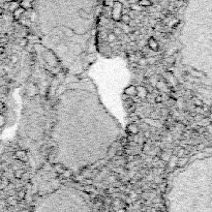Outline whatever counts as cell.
<instances>
[{
  "instance_id": "27",
  "label": "cell",
  "mask_w": 212,
  "mask_h": 212,
  "mask_svg": "<svg viewBox=\"0 0 212 212\" xmlns=\"http://www.w3.org/2000/svg\"><path fill=\"white\" fill-rule=\"evenodd\" d=\"M3 53H4V48L2 47V46H0V56H1Z\"/></svg>"
},
{
  "instance_id": "26",
  "label": "cell",
  "mask_w": 212,
  "mask_h": 212,
  "mask_svg": "<svg viewBox=\"0 0 212 212\" xmlns=\"http://www.w3.org/2000/svg\"><path fill=\"white\" fill-rule=\"evenodd\" d=\"M3 109H4V103L2 102H0V113L3 111Z\"/></svg>"
},
{
  "instance_id": "14",
  "label": "cell",
  "mask_w": 212,
  "mask_h": 212,
  "mask_svg": "<svg viewBox=\"0 0 212 212\" xmlns=\"http://www.w3.org/2000/svg\"><path fill=\"white\" fill-rule=\"evenodd\" d=\"M130 17L128 14H122V16H121V20L120 22H122L123 24H128L130 22Z\"/></svg>"
},
{
  "instance_id": "23",
  "label": "cell",
  "mask_w": 212,
  "mask_h": 212,
  "mask_svg": "<svg viewBox=\"0 0 212 212\" xmlns=\"http://www.w3.org/2000/svg\"><path fill=\"white\" fill-rule=\"evenodd\" d=\"M166 61L168 62L169 64L172 65V64H174V63H175V58H174V57H170V58H168V59H167Z\"/></svg>"
},
{
  "instance_id": "13",
  "label": "cell",
  "mask_w": 212,
  "mask_h": 212,
  "mask_svg": "<svg viewBox=\"0 0 212 212\" xmlns=\"http://www.w3.org/2000/svg\"><path fill=\"white\" fill-rule=\"evenodd\" d=\"M63 33H64V35L67 37V39H70V37L74 36L75 32H74V30L70 28V27H65V28H64V31H63Z\"/></svg>"
},
{
  "instance_id": "16",
  "label": "cell",
  "mask_w": 212,
  "mask_h": 212,
  "mask_svg": "<svg viewBox=\"0 0 212 212\" xmlns=\"http://www.w3.org/2000/svg\"><path fill=\"white\" fill-rule=\"evenodd\" d=\"M24 171L23 170H17L15 171V177L17 179H22L23 178V175H24Z\"/></svg>"
},
{
  "instance_id": "25",
  "label": "cell",
  "mask_w": 212,
  "mask_h": 212,
  "mask_svg": "<svg viewBox=\"0 0 212 212\" xmlns=\"http://www.w3.org/2000/svg\"><path fill=\"white\" fill-rule=\"evenodd\" d=\"M3 123H4V117L1 114H0V126L3 124Z\"/></svg>"
},
{
  "instance_id": "28",
  "label": "cell",
  "mask_w": 212,
  "mask_h": 212,
  "mask_svg": "<svg viewBox=\"0 0 212 212\" xmlns=\"http://www.w3.org/2000/svg\"><path fill=\"white\" fill-rule=\"evenodd\" d=\"M3 14V9H2V7L0 6V15H2Z\"/></svg>"
},
{
  "instance_id": "24",
  "label": "cell",
  "mask_w": 212,
  "mask_h": 212,
  "mask_svg": "<svg viewBox=\"0 0 212 212\" xmlns=\"http://www.w3.org/2000/svg\"><path fill=\"white\" fill-rule=\"evenodd\" d=\"M154 100H155L156 103H160L163 102V97H161L160 95H158V96H156V97L154 98Z\"/></svg>"
},
{
  "instance_id": "8",
  "label": "cell",
  "mask_w": 212,
  "mask_h": 212,
  "mask_svg": "<svg viewBox=\"0 0 212 212\" xmlns=\"http://www.w3.org/2000/svg\"><path fill=\"white\" fill-rule=\"evenodd\" d=\"M20 6V2L18 1H9L8 3H7V7H8V11L9 12H14L15 9H17L18 7Z\"/></svg>"
},
{
  "instance_id": "3",
  "label": "cell",
  "mask_w": 212,
  "mask_h": 212,
  "mask_svg": "<svg viewBox=\"0 0 212 212\" xmlns=\"http://www.w3.org/2000/svg\"><path fill=\"white\" fill-rule=\"evenodd\" d=\"M15 155H16L17 160H19L20 161H22V163H27V160H28V156H27V153H26V151H24V150H18V151H16Z\"/></svg>"
},
{
  "instance_id": "17",
  "label": "cell",
  "mask_w": 212,
  "mask_h": 212,
  "mask_svg": "<svg viewBox=\"0 0 212 212\" xmlns=\"http://www.w3.org/2000/svg\"><path fill=\"white\" fill-rule=\"evenodd\" d=\"M113 33H114L116 36H118V35H121L122 34V29L119 28V27H114V29H113Z\"/></svg>"
},
{
  "instance_id": "29",
  "label": "cell",
  "mask_w": 212,
  "mask_h": 212,
  "mask_svg": "<svg viewBox=\"0 0 212 212\" xmlns=\"http://www.w3.org/2000/svg\"><path fill=\"white\" fill-rule=\"evenodd\" d=\"M11 1H18V2H20L21 0H11Z\"/></svg>"
},
{
  "instance_id": "12",
  "label": "cell",
  "mask_w": 212,
  "mask_h": 212,
  "mask_svg": "<svg viewBox=\"0 0 212 212\" xmlns=\"http://www.w3.org/2000/svg\"><path fill=\"white\" fill-rule=\"evenodd\" d=\"M188 163V160L186 157H180L179 160H177V167L178 168H183V167H185L186 165H187Z\"/></svg>"
},
{
  "instance_id": "6",
  "label": "cell",
  "mask_w": 212,
  "mask_h": 212,
  "mask_svg": "<svg viewBox=\"0 0 212 212\" xmlns=\"http://www.w3.org/2000/svg\"><path fill=\"white\" fill-rule=\"evenodd\" d=\"M25 12H26V11H25L23 7L19 6L17 9H15V11L12 12V17H14L15 20H20L22 18V16L25 14Z\"/></svg>"
},
{
  "instance_id": "18",
  "label": "cell",
  "mask_w": 212,
  "mask_h": 212,
  "mask_svg": "<svg viewBox=\"0 0 212 212\" xmlns=\"http://www.w3.org/2000/svg\"><path fill=\"white\" fill-rule=\"evenodd\" d=\"M116 39H117V36H116V35L113 33V32H112V33H110V34H108V40H109L110 42H115Z\"/></svg>"
},
{
  "instance_id": "4",
  "label": "cell",
  "mask_w": 212,
  "mask_h": 212,
  "mask_svg": "<svg viewBox=\"0 0 212 212\" xmlns=\"http://www.w3.org/2000/svg\"><path fill=\"white\" fill-rule=\"evenodd\" d=\"M147 44H148V48H149L150 50H152V51H158V49H160L158 42L154 39V37H150V39H148Z\"/></svg>"
},
{
  "instance_id": "9",
  "label": "cell",
  "mask_w": 212,
  "mask_h": 212,
  "mask_svg": "<svg viewBox=\"0 0 212 212\" xmlns=\"http://www.w3.org/2000/svg\"><path fill=\"white\" fill-rule=\"evenodd\" d=\"M20 6L23 7L25 11H29V9L32 8V3L29 1H26V0H21L20 1Z\"/></svg>"
},
{
  "instance_id": "5",
  "label": "cell",
  "mask_w": 212,
  "mask_h": 212,
  "mask_svg": "<svg viewBox=\"0 0 212 212\" xmlns=\"http://www.w3.org/2000/svg\"><path fill=\"white\" fill-rule=\"evenodd\" d=\"M124 94L127 95V96H136L137 94V87L133 86V85H130V86H127L124 89Z\"/></svg>"
},
{
  "instance_id": "21",
  "label": "cell",
  "mask_w": 212,
  "mask_h": 212,
  "mask_svg": "<svg viewBox=\"0 0 212 212\" xmlns=\"http://www.w3.org/2000/svg\"><path fill=\"white\" fill-rule=\"evenodd\" d=\"M146 63H147V64H150V65L154 64V63H155V58H153V57H148L147 59H146Z\"/></svg>"
},
{
  "instance_id": "10",
  "label": "cell",
  "mask_w": 212,
  "mask_h": 212,
  "mask_svg": "<svg viewBox=\"0 0 212 212\" xmlns=\"http://www.w3.org/2000/svg\"><path fill=\"white\" fill-rule=\"evenodd\" d=\"M78 14H79V16L81 19H83V20H89L90 19V15H89V12L85 11L84 8H81L79 9V12H78Z\"/></svg>"
},
{
  "instance_id": "7",
  "label": "cell",
  "mask_w": 212,
  "mask_h": 212,
  "mask_svg": "<svg viewBox=\"0 0 212 212\" xmlns=\"http://www.w3.org/2000/svg\"><path fill=\"white\" fill-rule=\"evenodd\" d=\"M136 95H138L140 98H146L147 97V95H148V91H147V88H145V87H143V86H139L137 87V94Z\"/></svg>"
},
{
  "instance_id": "19",
  "label": "cell",
  "mask_w": 212,
  "mask_h": 212,
  "mask_svg": "<svg viewBox=\"0 0 212 212\" xmlns=\"http://www.w3.org/2000/svg\"><path fill=\"white\" fill-rule=\"evenodd\" d=\"M27 44H28V39H22L20 40V47L21 48H26Z\"/></svg>"
},
{
  "instance_id": "20",
  "label": "cell",
  "mask_w": 212,
  "mask_h": 212,
  "mask_svg": "<svg viewBox=\"0 0 212 212\" xmlns=\"http://www.w3.org/2000/svg\"><path fill=\"white\" fill-rule=\"evenodd\" d=\"M142 8H143V7H141L138 3L137 4H132V5H130V9H132V11H141Z\"/></svg>"
},
{
  "instance_id": "22",
  "label": "cell",
  "mask_w": 212,
  "mask_h": 212,
  "mask_svg": "<svg viewBox=\"0 0 212 212\" xmlns=\"http://www.w3.org/2000/svg\"><path fill=\"white\" fill-rule=\"evenodd\" d=\"M11 61L12 64H16V63L19 61V57L17 56V55H12V56L11 57Z\"/></svg>"
},
{
  "instance_id": "2",
  "label": "cell",
  "mask_w": 212,
  "mask_h": 212,
  "mask_svg": "<svg viewBox=\"0 0 212 212\" xmlns=\"http://www.w3.org/2000/svg\"><path fill=\"white\" fill-rule=\"evenodd\" d=\"M126 132L130 133V136H135V135H137V133H139L140 128H139V126L136 124V123H130V124H128L127 127H126Z\"/></svg>"
},
{
  "instance_id": "11",
  "label": "cell",
  "mask_w": 212,
  "mask_h": 212,
  "mask_svg": "<svg viewBox=\"0 0 212 212\" xmlns=\"http://www.w3.org/2000/svg\"><path fill=\"white\" fill-rule=\"evenodd\" d=\"M137 3L140 5L141 7H150L152 6V1L151 0H139Z\"/></svg>"
},
{
  "instance_id": "1",
  "label": "cell",
  "mask_w": 212,
  "mask_h": 212,
  "mask_svg": "<svg viewBox=\"0 0 212 212\" xmlns=\"http://www.w3.org/2000/svg\"><path fill=\"white\" fill-rule=\"evenodd\" d=\"M122 9H123V5L120 1H114L112 5V19L114 20L115 22H120L121 20V16H122Z\"/></svg>"
},
{
  "instance_id": "15",
  "label": "cell",
  "mask_w": 212,
  "mask_h": 212,
  "mask_svg": "<svg viewBox=\"0 0 212 212\" xmlns=\"http://www.w3.org/2000/svg\"><path fill=\"white\" fill-rule=\"evenodd\" d=\"M121 29H122V32H124V33H126V34L132 33V28H130V26L128 24H123Z\"/></svg>"
}]
</instances>
